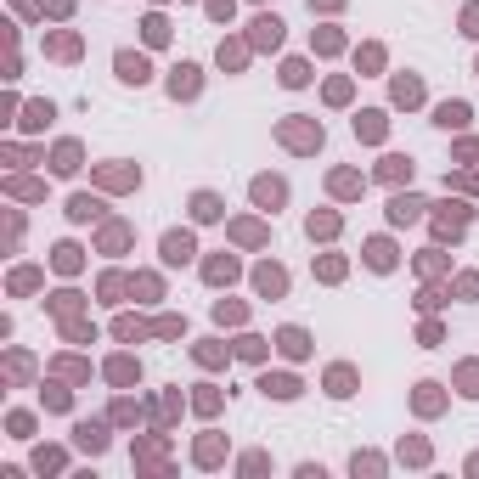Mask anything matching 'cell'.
<instances>
[{
  "label": "cell",
  "instance_id": "obj_26",
  "mask_svg": "<svg viewBox=\"0 0 479 479\" xmlns=\"http://www.w3.org/2000/svg\"><path fill=\"white\" fill-rule=\"evenodd\" d=\"M147 40H153V45H163V40H169V28H163V17H147Z\"/></svg>",
  "mask_w": 479,
  "mask_h": 479
},
{
  "label": "cell",
  "instance_id": "obj_15",
  "mask_svg": "<svg viewBox=\"0 0 479 479\" xmlns=\"http://www.w3.org/2000/svg\"><path fill=\"white\" fill-rule=\"evenodd\" d=\"M192 215H198V220H220L226 209H220V198H215V192H198V198H192Z\"/></svg>",
  "mask_w": 479,
  "mask_h": 479
},
{
  "label": "cell",
  "instance_id": "obj_17",
  "mask_svg": "<svg viewBox=\"0 0 479 479\" xmlns=\"http://www.w3.org/2000/svg\"><path fill=\"white\" fill-rule=\"evenodd\" d=\"M74 440H80L85 451H102V446H107V434H102L96 423H80V429H74Z\"/></svg>",
  "mask_w": 479,
  "mask_h": 479
},
{
  "label": "cell",
  "instance_id": "obj_24",
  "mask_svg": "<svg viewBox=\"0 0 479 479\" xmlns=\"http://www.w3.org/2000/svg\"><path fill=\"white\" fill-rule=\"evenodd\" d=\"M198 361H203V367H220L226 350H220V344H198Z\"/></svg>",
  "mask_w": 479,
  "mask_h": 479
},
{
  "label": "cell",
  "instance_id": "obj_22",
  "mask_svg": "<svg viewBox=\"0 0 479 479\" xmlns=\"http://www.w3.org/2000/svg\"><path fill=\"white\" fill-rule=\"evenodd\" d=\"M68 215H74V220H90V215H102V203H96V198H74Z\"/></svg>",
  "mask_w": 479,
  "mask_h": 479
},
{
  "label": "cell",
  "instance_id": "obj_6",
  "mask_svg": "<svg viewBox=\"0 0 479 479\" xmlns=\"http://www.w3.org/2000/svg\"><path fill=\"white\" fill-rule=\"evenodd\" d=\"M417 215H423V198H411V192H400L395 203H389V220H395V226H406V220H417Z\"/></svg>",
  "mask_w": 479,
  "mask_h": 479
},
{
  "label": "cell",
  "instance_id": "obj_5",
  "mask_svg": "<svg viewBox=\"0 0 479 479\" xmlns=\"http://www.w3.org/2000/svg\"><path fill=\"white\" fill-rule=\"evenodd\" d=\"M169 96H175V102H181V96H198V68H192V63H181V68L169 74Z\"/></svg>",
  "mask_w": 479,
  "mask_h": 479
},
{
  "label": "cell",
  "instance_id": "obj_14",
  "mask_svg": "<svg viewBox=\"0 0 479 479\" xmlns=\"http://www.w3.org/2000/svg\"><path fill=\"white\" fill-rule=\"evenodd\" d=\"M367 265H372V271H389V265H395V248H389L384 237H372L367 242Z\"/></svg>",
  "mask_w": 479,
  "mask_h": 479
},
{
  "label": "cell",
  "instance_id": "obj_27",
  "mask_svg": "<svg viewBox=\"0 0 479 479\" xmlns=\"http://www.w3.org/2000/svg\"><path fill=\"white\" fill-rule=\"evenodd\" d=\"M215 316H220V321H242V305H226V299H220V305H215Z\"/></svg>",
  "mask_w": 479,
  "mask_h": 479
},
{
  "label": "cell",
  "instance_id": "obj_19",
  "mask_svg": "<svg viewBox=\"0 0 479 479\" xmlns=\"http://www.w3.org/2000/svg\"><path fill=\"white\" fill-rule=\"evenodd\" d=\"M74 169H80V147L63 141V147H57V175H74Z\"/></svg>",
  "mask_w": 479,
  "mask_h": 479
},
{
  "label": "cell",
  "instance_id": "obj_10",
  "mask_svg": "<svg viewBox=\"0 0 479 479\" xmlns=\"http://www.w3.org/2000/svg\"><path fill=\"white\" fill-rule=\"evenodd\" d=\"M254 288H259V294H282V288H288L282 265H259V271H254Z\"/></svg>",
  "mask_w": 479,
  "mask_h": 479
},
{
  "label": "cell",
  "instance_id": "obj_21",
  "mask_svg": "<svg viewBox=\"0 0 479 479\" xmlns=\"http://www.w3.org/2000/svg\"><path fill=\"white\" fill-rule=\"evenodd\" d=\"M305 80H311V68H305L299 57H294V63H282V85H305Z\"/></svg>",
  "mask_w": 479,
  "mask_h": 479
},
{
  "label": "cell",
  "instance_id": "obj_8",
  "mask_svg": "<svg viewBox=\"0 0 479 479\" xmlns=\"http://www.w3.org/2000/svg\"><path fill=\"white\" fill-rule=\"evenodd\" d=\"M434 124H446V130H463V124H468V102H440Z\"/></svg>",
  "mask_w": 479,
  "mask_h": 479
},
{
  "label": "cell",
  "instance_id": "obj_16",
  "mask_svg": "<svg viewBox=\"0 0 479 479\" xmlns=\"http://www.w3.org/2000/svg\"><path fill=\"white\" fill-rule=\"evenodd\" d=\"M350 389H355V372L350 367H333L327 372V395H350Z\"/></svg>",
  "mask_w": 479,
  "mask_h": 479
},
{
  "label": "cell",
  "instance_id": "obj_20",
  "mask_svg": "<svg viewBox=\"0 0 479 479\" xmlns=\"http://www.w3.org/2000/svg\"><path fill=\"white\" fill-rule=\"evenodd\" d=\"M378 175H384V181H411V158H384Z\"/></svg>",
  "mask_w": 479,
  "mask_h": 479
},
{
  "label": "cell",
  "instance_id": "obj_25",
  "mask_svg": "<svg viewBox=\"0 0 479 479\" xmlns=\"http://www.w3.org/2000/svg\"><path fill=\"white\" fill-rule=\"evenodd\" d=\"M237 355H248V361H259V355H265V338H242V344H237Z\"/></svg>",
  "mask_w": 479,
  "mask_h": 479
},
{
  "label": "cell",
  "instance_id": "obj_4",
  "mask_svg": "<svg viewBox=\"0 0 479 479\" xmlns=\"http://www.w3.org/2000/svg\"><path fill=\"white\" fill-rule=\"evenodd\" d=\"M282 198H288V186H282V181H271V175H259V181H254V203H259V209H276Z\"/></svg>",
  "mask_w": 479,
  "mask_h": 479
},
{
  "label": "cell",
  "instance_id": "obj_1",
  "mask_svg": "<svg viewBox=\"0 0 479 479\" xmlns=\"http://www.w3.org/2000/svg\"><path fill=\"white\" fill-rule=\"evenodd\" d=\"M147 74H153V68H147L141 51H119V80L124 85H147Z\"/></svg>",
  "mask_w": 479,
  "mask_h": 479
},
{
  "label": "cell",
  "instance_id": "obj_7",
  "mask_svg": "<svg viewBox=\"0 0 479 479\" xmlns=\"http://www.w3.org/2000/svg\"><path fill=\"white\" fill-rule=\"evenodd\" d=\"M254 45L265 51V45H282V23L276 17H254Z\"/></svg>",
  "mask_w": 479,
  "mask_h": 479
},
{
  "label": "cell",
  "instance_id": "obj_3",
  "mask_svg": "<svg viewBox=\"0 0 479 479\" xmlns=\"http://www.w3.org/2000/svg\"><path fill=\"white\" fill-rule=\"evenodd\" d=\"M192 254H198L192 232H169V237H163V259H169V265H186Z\"/></svg>",
  "mask_w": 479,
  "mask_h": 479
},
{
  "label": "cell",
  "instance_id": "obj_28",
  "mask_svg": "<svg viewBox=\"0 0 479 479\" xmlns=\"http://www.w3.org/2000/svg\"><path fill=\"white\" fill-rule=\"evenodd\" d=\"M463 34H474V40H479V6H468V17H463Z\"/></svg>",
  "mask_w": 479,
  "mask_h": 479
},
{
  "label": "cell",
  "instance_id": "obj_2",
  "mask_svg": "<svg viewBox=\"0 0 479 479\" xmlns=\"http://www.w3.org/2000/svg\"><path fill=\"white\" fill-rule=\"evenodd\" d=\"M282 141L299 147V153H311V147H321V124H282Z\"/></svg>",
  "mask_w": 479,
  "mask_h": 479
},
{
  "label": "cell",
  "instance_id": "obj_9",
  "mask_svg": "<svg viewBox=\"0 0 479 479\" xmlns=\"http://www.w3.org/2000/svg\"><path fill=\"white\" fill-rule=\"evenodd\" d=\"M355 136H361V141H384V113H378V107H367V113L355 119Z\"/></svg>",
  "mask_w": 479,
  "mask_h": 479
},
{
  "label": "cell",
  "instance_id": "obj_18",
  "mask_svg": "<svg viewBox=\"0 0 479 479\" xmlns=\"http://www.w3.org/2000/svg\"><path fill=\"white\" fill-rule=\"evenodd\" d=\"M203 276H209V282H232V276H237V259H209Z\"/></svg>",
  "mask_w": 479,
  "mask_h": 479
},
{
  "label": "cell",
  "instance_id": "obj_11",
  "mask_svg": "<svg viewBox=\"0 0 479 479\" xmlns=\"http://www.w3.org/2000/svg\"><path fill=\"white\" fill-rule=\"evenodd\" d=\"M276 344H282V355H294V361H299V355L311 350V338H305V327H282V333H276Z\"/></svg>",
  "mask_w": 479,
  "mask_h": 479
},
{
  "label": "cell",
  "instance_id": "obj_12",
  "mask_svg": "<svg viewBox=\"0 0 479 479\" xmlns=\"http://www.w3.org/2000/svg\"><path fill=\"white\" fill-rule=\"evenodd\" d=\"M395 102L400 107H417V102H423V80H417V74H400L395 80Z\"/></svg>",
  "mask_w": 479,
  "mask_h": 479
},
{
  "label": "cell",
  "instance_id": "obj_23",
  "mask_svg": "<svg viewBox=\"0 0 479 479\" xmlns=\"http://www.w3.org/2000/svg\"><path fill=\"white\" fill-rule=\"evenodd\" d=\"M333 232H338L333 215H311V237H333Z\"/></svg>",
  "mask_w": 479,
  "mask_h": 479
},
{
  "label": "cell",
  "instance_id": "obj_13",
  "mask_svg": "<svg viewBox=\"0 0 479 479\" xmlns=\"http://www.w3.org/2000/svg\"><path fill=\"white\" fill-rule=\"evenodd\" d=\"M259 389H265V395H276V400H294V395H299V378H288V372H282V378H271V372H265V378H259Z\"/></svg>",
  "mask_w": 479,
  "mask_h": 479
}]
</instances>
